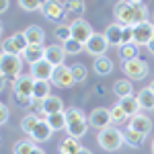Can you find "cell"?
<instances>
[{"label": "cell", "instance_id": "20", "mask_svg": "<svg viewBox=\"0 0 154 154\" xmlns=\"http://www.w3.org/2000/svg\"><path fill=\"white\" fill-rule=\"evenodd\" d=\"M23 35L27 37L29 45H43V39H45V33H43V29H41V27H37V25H31V27H27V29L23 31Z\"/></svg>", "mask_w": 154, "mask_h": 154}, {"label": "cell", "instance_id": "6", "mask_svg": "<svg viewBox=\"0 0 154 154\" xmlns=\"http://www.w3.org/2000/svg\"><path fill=\"white\" fill-rule=\"evenodd\" d=\"M51 84H56L58 88H70L74 86V76H72V70L70 66H66V64H62V66H56L54 68V74H51Z\"/></svg>", "mask_w": 154, "mask_h": 154}, {"label": "cell", "instance_id": "49", "mask_svg": "<svg viewBox=\"0 0 154 154\" xmlns=\"http://www.w3.org/2000/svg\"><path fill=\"white\" fill-rule=\"evenodd\" d=\"M2 56H4V51H2V49H0V62H2Z\"/></svg>", "mask_w": 154, "mask_h": 154}, {"label": "cell", "instance_id": "12", "mask_svg": "<svg viewBox=\"0 0 154 154\" xmlns=\"http://www.w3.org/2000/svg\"><path fill=\"white\" fill-rule=\"evenodd\" d=\"M35 80H51L54 74V66L49 64L48 60H39L35 64H31V72H29Z\"/></svg>", "mask_w": 154, "mask_h": 154}, {"label": "cell", "instance_id": "51", "mask_svg": "<svg viewBox=\"0 0 154 154\" xmlns=\"http://www.w3.org/2000/svg\"><path fill=\"white\" fill-rule=\"evenodd\" d=\"M150 88H152V91H154V80H152V84H150Z\"/></svg>", "mask_w": 154, "mask_h": 154}, {"label": "cell", "instance_id": "34", "mask_svg": "<svg viewBox=\"0 0 154 154\" xmlns=\"http://www.w3.org/2000/svg\"><path fill=\"white\" fill-rule=\"evenodd\" d=\"M70 70H72V76H74V82H84L86 80V66L84 64H80V62H76V64H72L70 66Z\"/></svg>", "mask_w": 154, "mask_h": 154}, {"label": "cell", "instance_id": "19", "mask_svg": "<svg viewBox=\"0 0 154 154\" xmlns=\"http://www.w3.org/2000/svg\"><path fill=\"white\" fill-rule=\"evenodd\" d=\"M48 97H49V80H35V84H33V105H41Z\"/></svg>", "mask_w": 154, "mask_h": 154}, {"label": "cell", "instance_id": "27", "mask_svg": "<svg viewBox=\"0 0 154 154\" xmlns=\"http://www.w3.org/2000/svg\"><path fill=\"white\" fill-rule=\"evenodd\" d=\"M80 148H82L80 146V140L66 138V140H62V144H60V154H76Z\"/></svg>", "mask_w": 154, "mask_h": 154}, {"label": "cell", "instance_id": "17", "mask_svg": "<svg viewBox=\"0 0 154 154\" xmlns=\"http://www.w3.org/2000/svg\"><path fill=\"white\" fill-rule=\"evenodd\" d=\"M117 105L121 107V111L128 115V117H134L136 113H140L142 111V107H140V103H138V99L134 95H130V97H123V99H119L117 101Z\"/></svg>", "mask_w": 154, "mask_h": 154}, {"label": "cell", "instance_id": "4", "mask_svg": "<svg viewBox=\"0 0 154 154\" xmlns=\"http://www.w3.org/2000/svg\"><path fill=\"white\" fill-rule=\"evenodd\" d=\"M148 64L144 60L136 58V60H130V62H123V72H125V78L130 80H144L148 76Z\"/></svg>", "mask_w": 154, "mask_h": 154}, {"label": "cell", "instance_id": "26", "mask_svg": "<svg viewBox=\"0 0 154 154\" xmlns=\"http://www.w3.org/2000/svg\"><path fill=\"white\" fill-rule=\"evenodd\" d=\"M23 58L29 62V64H35L39 60H45V48L43 45H29V48L25 49Z\"/></svg>", "mask_w": 154, "mask_h": 154}, {"label": "cell", "instance_id": "22", "mask_svg": "<svg viewBox=\"0 0 154 154\" xmlns=\"http://www.w3.org/2000/svg\"><path fill=\"white\" fill-rule=\"evenodd\" d=\"M93 70L99 76H107V74L113 72V62H111V58H107V56H99L93 62Z\"/></svg>", "mask_w": 154, "mask_h": 154}, {"label": "cell", "instance_id": "45", "mask_svg": "<svg viewBox=\"0 0 154 154\" xmlns=\"http://www.w3.org/2000/svg\"><path fill=\"white\" fill-rule=\"evenodd\" d=\"M146 48L150 49V54H154V37H152V39H150V43H148V45H146Z\"/></svg>", "mask_w": 154, "mask_h": 154}, {"label": "cell", "instance_id": "23", "mask_svg": "<svg viewBox=\"0 0 154 154\" xmlns=\"http://www.w3.org/2000/svg\"><path fill=\"white\" fill-rule=\"evenodd\" d=\"M136 99H138V103H140V107H142L144 111H152L154 109V91L150 86L140 88V93L136 95Z\"/></svg>", "mask_w": 154, "mask_h": 154}, {"label": "cell", "instance_id": "24", "mask_svg": "<svg viewBox=\"0 0 154 154\" xmlns=\"http://www.w3.org/2000/svg\"><path fill=\"white\" fill-rule=\"evenodd\" d=\"M51 134H54V130L49 128L48 121H39L35 131L31 134V140H33V142H48L49 138H51Z\"/></svg>", "mask_w": 154, "mask_h": 154}, {"label": "cell", "instance_id": "7", "mask_svg": "<svg viewBox=\"0 0 154 154\" xmlns=\"http://www.w3.org/2000/svg\"><path fill=\"white\" fill-rule=\"evenodd\" d=\"M107 49H109V41L103 33H93V37L84 43V51H88L91 56H105Z\"/></svg>", "mask_w": 154, "mask_h": 154}, {"label": "cell", "instance_id": "38", "mask_svg": "<svg viewBox=\"0 0 154 154\" xmlns=\"http://www.w3.org/2000/svg\"><path fill=\"white\" fill-rule=\"evenodd\" d=\"M125 121H130V117L121 111V107H111V123H125Z\"/></svg>", "mask_w": 154, "mask_h": 154}, {"label": "cell", "instance_id": "50", "mask_svg": "<svg viewBox=\"0 0 154 154\" xmlns=\"http://www.w3.org/2000/svg\"><path fill=\"white\" fill-rule=\"evenodd\" d=\"M0 37H2V23H0Z\"/></svg>", "mask_w": 154, "mask_h": 154}, {"label": "cell", "instance_id": "29", "mask_svg": "<svg viewBox=\"0 0 154 154\" xmlns=\"http://www.w3.org/2000/svg\"><path fill=\"white\" fill-rule=\"evenodd\" d=\"M119 58L123 62H130V60H136L138 58V45L136 43H123L119 48Z\"/></svg>", "mask_w": 154, "mask_h": 154}, {"label": "cell", "instance_id": "28", "mask_svg": "<svg viewBox=\"0 0 154 154\" xmlns=\"http://www.w3.org/2000/svg\"><path fill=\"white\" fill-rule=\"evenodd\" d=\"M123 136H125V144L131 146V148H140V146L144 144V140H146V136L138 134V131H134L131 128H128V130L123 131Z\"/></svg>", "mask_w": 154, "mask_h": 154}, {"label": "cell", "instance_id": "35", "mask_svg": "<svg viewBox=\"0 0 154 154\" xmlns=\"http://www.w3.org/2000/svg\"><path fill=\"white\" fill-rule=\"evenodd\" d=\"M54 37H56V39H60L62 43H64V41H68V39H72L70 25H58V27L54 29Z\"/></svg>", "mask_w": 154, "mask_h": 154}, {"label": "cell", "instance_id": "44", "mask_svg": "<svg viewBox=\"0 0 154 154\" xmlns=\"http://www.w3.org/2000/svg\"><path fill=\"white\" fill-rule=\"evenodd\" d=\"M8 8V0H0V14Z\"/></svg>", "mask_w": 154, "mask_h": 154}, {"label": "cell", "instance_id": "40", "mask_svg": "<svg viewBox=\"0 0 154 154\" xmlns=\"http://www.w3.org/2000/svg\"><path fill=\"white\" fill-rule=\"evenodd\" d=\"M12 99H14V103H17L19 107L33 105V97H25V95H19V93H12Z\"/></svg>", "mask_w": 154, "mask_h": 154}, {"label": "cell", "instance_id": "37", "mask_svg": "<svg viewBox=\"0 0 154 154\" xmlns=\"http://www.w3.org/2000/svg\"><path fill=\"white\" fill-rule=\"evenodd\" d=\"M11 37H12V41H14V48L19 49V54L23 56L25 49L29 48V41H27V37L23 35V31H21V33H14V35H11Z\"/></svg>", "mask_w": 154, "mask_h": 154}, {"label": "cell", "instance_id": "43", "mask_svg": "<svg viewBox=\"0 0 154 154\" xmlns=\"http://www.w3.org/2000/svg\"><path fill=\"white\" fill-rule=\"evenodd\" d=\"M4 86H6V76H4V74L0 72V93L4 91Z\"/></svg>", "mask_w": 154, "mask_h": 154}, {"label": "cell", "instance_id": "30", "mask_svg": "<svg viewBox=\"0 0 154 154\" xmlns=\"http://www.w3.org/2000/svg\"><path fill=\"white\" fill-rule=\"evenodd\" d=\"M49 123V128L54 131H62L66 130V115L64 113H54V115H48V119H45Z\"/></svg>", "mask_w": 154, "mask_h": 154}, {"label": "cell", "instance_id": "18", "mask_svg": "<svg viewBox=\"0 0 154 154\" xmlns=\"http://www.w3.org/2000/svg\"><path fill=\"white\" fill-rule=\"evenodd\" d=\"M88 117H84V119H78V121H72V123H68L66 125V131H68V136L70 138H76V140H80L84 134L88 131Z\"/></svg>", "mask_w": 154, "mask_h": 154}, {"label": "cell", "instance_id": "42", "mask_svg": "<svg viewBox=\"0 0 154 154\" xmlns=\"http://www.w3.org/2000/svg\"><path fill=\"white\" fill-rule=\"evenodd\" d=\"M6 121H8V107L0 101V125H4Z\"/></svg>", "mask_w": 154, "mask_h": 154}, {"label": "cell", "instance_id": "25", "mask_svg": "<svg viewBox=\"0 0 154 154\" xmlns=\"http://www.w3.org/2000/svg\"><path fill=\"white\" fill-rule=\"evenodd\" d=\"M113 93H115L119 99L134 95V86H131V80H130V78H119V80H115V84H113Z\"/></svg>", "mask_w": 154, "mask_h": 154}, {"label": "cell", "instance_id": "9", "mask_svg": "<svg viewBox=\"0 0 154 154\" xmlns=\"http://www.w3.org/2000/svg\"><path fill=\"white\" fill-rule=\"evenodd\" d=\"M70 31H72V39H76V41H80V43H86L91 37H93V27L86 23L84 19H76V21H72L70 23Z\"/></svg>", "mask_w": 154, "mask_h": 154}, {"label": "cell", "instance_id": "46", "mask_svg": "<svg viewBox=\"0 0 154 154\" xmlns=\"http://www.w3.org/2000/svg\"><path fill=\"white\" fill-rule=\"evenodd\" d=\"M130 4H134V6H140V4H144V0H128Z\"/></svg>", "mask_w": 154, "mask_h": 154}, {"label": "cell", "instance_id": "10", "mask_svg": "<svg viewBox=\"0 0 154 154\" xmlns=\"http://www.w3.org/2000/svg\"><path fill=\"white\" fill-rule=\"evenodd\" d=\"M154 37V25L152 23H140L134 27V43L140 48V45H148L150 39Z\"/></svg>", "mask_w": 154, "mask_h": 154}, {"label": "cell", "instance_id": "39", "mask_svg": "<svg viewBox=\"0 0 154 154\" xmlns=\"http://www.w3.org/2000/svg\"><path fill=\"white\" fill-rule=\"evenodd\" d=\"M2 51H4V54H12V56H21V54H19V49L14 48L12 37H8V39H4V41H2Z\"/></svg>", "mask_w": 154, "mask_h": 154}, {"label": "cell", "instance_id": "32", "mask_svg": "<svg viewBox=\"0 0 154 154\" xmlns=\"http://www.w3.org/2000/svg\"><path fill=\"white\" fill-rule=\"evenodd\" d=\"M37 123H39V119H37L33 113H31V115H25V117L21 119V130H23L27 136H31V134L35 131Z\"/></svg>", "mask_w": 154, "mask_h": 154}, {"label": "cell", "instance_id": "41", "mask_svg": "<svg viewBox=\"0 0 154 154\" xmlns=\"http://www.w3.org/2000/svg\"><path fill=\"white\" fill-rule=\"evenodd\" d=\"M123 43H134V25H123Z\"/></svg>", "mask_w": 154, "mask_h": 154}, {"label": "cell", "instance_id": "8", "mask_svg": "<svg viewBox=\"0 0 154 154\" xmlns=\"http://www.w3.org/2000/svg\"><path fill=\"white\" fill-rule=\"evenodd\" d=\"M88 125L91 128H97V130H105L111 125V109L107 107H97L91 111L88 115Z\"/></svg>", "mask_w": 154, "mask_h": 154}, {"label": "cell", "instance_id": "36", "mask_svg": "<svg viewBox=\"0 0 154 154\" xmlns=\"http://www.w3.org/2000/svg\"><path fill=\"white\" fill-rule=\"evenodd\" d=\"M41 4H43V0H19V6L27 12L41 11Z\"/></svg>", "mask_w": 154, "mask_h": 154}, {"label": "cell", "instance_id": "2", "mask_svg": "<svg viewBox=\"0 0 154 154\" xmlns=\"http://www.w3.org/2000/svg\"><path fill=\"white\" fill-rule=\"evenodd\" d=\"M0 72L6 76V80L14 82L21 76V72H23V60H21V56L4 54L2 56V62H0Z\"/></svg>", "mask_w": 154, "mask_h": 154}, {"label": "cell", "instance_id": "47", "mask_svg": "<svg viewBox=\"0 0 154 154\" xmlns=\"http://www.w3.org/2000/svg\"><path fill=\"white\" fill-rule=\"evenodd\" d=\"M76 154H93V152H91L88 148H84V146H82V148H80V150H78V152H76Z\"/></svg>", "mask_w": 154, "mask_h": 154}, {"label": "cell", "instance_id": "14", "mask_svg": "<svg viewBox=\"0 0 154 154\" xmlns=\"http://www.w3.org/2000/svg\"><path fill=\"white\" fill-rule=\"evenodd\" d=\"M12 84H14V91H12V93H19V95H25V97H33L35 78H33L31 74H21Z\"/></svg>", "mask_w": 154, "mask_h": 154}, {"label": "cell", "instance_id": "13", "mask_svg": "<svg viewBox=\"0 0 154 154\" xmlns=\"http://www.w3.org/2000/svg\"><path fill=\"white\" fill-rule=\"evenodd\" d=\"M103 35H105L107 41H109V48H121V45H123V39H121V37H123V25L111 23L105 29Z\"/></svg>", "mask_w": 154, "mask_h": 154}, {"label": "cell", "instance_id": "52", "mask_svg": "<svg viewBox=\"0 0 154 154\" xmlns=\"http://www.w3.org/2000/svg\"><path fill=\"white\" fill-rule=\"evenodd\" d=\"M152 154H154V142H152Z\"/></svg>", "mask_w": 154, "mask_h": 154}, {"label": "cell", "instance_id": "11", "mask_svg": "<svg viewBox=\"0 0 154 154\" xmlns=\"http://www.w3.org/2000/svg\"><path fill=\"white\" fill-rule=\"evenodd\" d=\"M128 128H131L134 131H138V134H142V136H148L150 131H152V119L148 117L146 113H136L134 117H130L128 121Z\"/></svg>", "mask_w": 154, "mask_h": 154}, {"label": "cell", "instance_id": "15", "mask_svg": "<svg viewBox=\"0 0 154 154\" xmlns=\"http://www.w3.org/2000/svg\"><path fill=\"white\" fill-rule=\"evenodd\" d=\"M45 60L56 68V66H62L64 60H66V51L60 43H54V45H48L45 48Z\"/></svg>", "mask_w": 154, "mask_h": 154}, {"label": "cell", "instance_id": "3", "mask_svg": "<svg viewBox=\"0 0 154 154\" xmlns=\"http://www.w3.org/2000/svg\"><path fill=\"white\" fill-rule=\"evenodd\" d=\"M113 17L119 25H136V6L128 0H117L113 6Z\"/></svg>", "mask_w": 154, "mask_h": 154}, {"label": "cell", "instance_id": "33", "mask_svg": "<svg viewBox=\"0 0 154 154\" xmlns=\"http://www.w3.org/2000/svg\"><path fill=\"white\" fill-rule=\"evenodd\" d=\"M33 148H35V142H33L31 138H27V140H19V142L14 144V154H31V152H33Z\"/></svg>", "mask_w": 154, "mask_h": 154}, {"label": "cell", "instance_id": "16", "mask_svg": "<svg viewBox=\"0 0 154 154\" xmlns=\"http://www.w3.org/2000/svg\"><path fill=\"white\" fill-rule=\"evenodd\" d=\"M86 8L84 0H66L64 2V11H66V17L76 21V19H82V12Z\"/></svg>", "mask_w": 154, "mask_h": 154}, {"label": "cell", "instance_id": "1", "mask_svg": "<svg viewBox=\"0 0 154 154\" xmlns=\"http://www.w3.org/2000/svg\"><path fill=\"white\" fill-rule=\"evenodd\" d=\"M97 142H99V146H101L105 152H117L119 148L125 144V136H123L121 130L109 125V128H105V130H99Z\"/></svg>", "mask_w": 154, "mask_h": 154}, {"label": "cell", "instance_id": "5", "mask_svg": "<svg viewBox=\"0 0 154 154\" xmlns=\"http://www.w3.org/2000/svg\"><path fill=\"white\" fill-rule=\"evenodd\" d=\"M41 14L51 21V23H58L66 17V11H64V2L62 0H43L41 4Z\"/></svg>", "mask_w": 154, "mask_h": 154}, {"label": "cell", "instance_id": "31", "mask_svg": "<svg viewBox=\"0 0 154 154\" xmlns=\"http://www.w3.org/2000/svg\"><path fill=\"white\" fill-rule=\"evenodd\" d=\"M62 48H64V51H66V56H78V54L84 49V43L76 41V39H68V41L62 43Z\"/></svg>", "mask_w": 154, "mask_h": 154}, {"label": "cell", "instance_id": "48", "mask_svg": "<svg viewBox=\"0 0 154 154\" xmlns=\"http://www.w3.org/2000/svg\"><path fill=\"white\" fill-rule=\"evenodd\" d=\"M31 154H45V152H43V150H41L39 146H35V148H33V152H31Z\"/></svg>", "mask_w": 154, "mask_h": 154}, {"label": "cell", "instance_id": "21", "mask_svg": "<svg viewBox=\"0 0 154 154\" xmlns=\"http://www.w3.org/2000/svg\"><path fill=\"white\" fill-rule=\"evenodd\" d=\"M41 109L48 113V115H54V113H64L66 109H64V103H62V99L56 95H49L43 103H41Z\"/></svg>", "mask_w": 154, "mask_h": 154}]
</instances>
